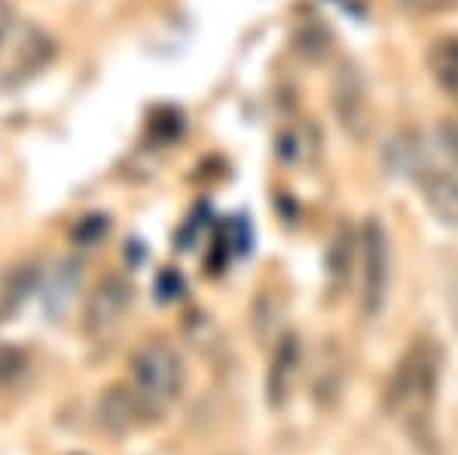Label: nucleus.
Segmentation results:
<instances>
[{
    "mask_svg": "<svg viewBox=\"0 0 458 455\" xmlns=\"http://www.w3.org/2000/svg\"><path fill=\"white\" fill-rule=\"evenodd\" d=\"M10 28H13V10L6 0H0V49H4L6 37H10Z\"/></svg>",
    "mask_w": 458,
    "mask_h": 455,
    "instance_id": "f3484780",
    "label": "nucleus"
},
{
    "mask_svg": "<svg viewBox=\"0 0 458 455\" xmlns=\"http://www.w3.org/2000/svg\"><path fill=\"white\" fill-rule=\"evenodd\" d=\"M425 205L440 223L458 226V174L449 172H431L422 181Z\"/></svg>",
    "mask_w": 458,
    "mask_h": 455,
    "instance_id": "6e6552de",
    "label": "nucleus"
},
{
    "mask_svg": "<svg viewBox=\"0 0 458 455\" xmlns=\"http://www.w3.org/2000/svg\"><path fill=\"white\" fill-rule=\"evenodd\" d=\"M293 40H297L300 55L306 58V62H312V64H321V62H327V58L334 55V34H330L327 25H324V21H318V19L300 21Z\"/></svg>",
    "mask_w": 458,
    "mask_h": 455,
    "instance_id": "9b49d317",
    "label": "nucleus"
},
{
    "mask_svg": "<svg viewBox=\"0 0 458 455\" xmlns=\"http://www.w3.org/2000/svg\"><path fill=\"white\" fill-rule=\"evenodd\" d=\"M16 49H19V55L13 58V64L6 68V73H10L13 80H21V77H28V73H34L40 64H47V58H49V40L40 31H34V28H28Z\"/></svg>",
    "mask_w": 458,
    "mask_h": 455,
    "instance_id": "f8f14e48",
    "label": "nucleus"
},
{
    "mask_svg": "<svg viewBox=\"0 0 458 455\" xmlns=\"http://www.w3.org/2000/svg\"><path fill=\"white\" fill-rule=\"evenodd\" d=\"M440 383V349L431 340H416L403 351L386 385V409L397 422H422L434 407Z\"/></svg>",
    "mask_w": 458,
    "mask_h": 455,
    "instance_id": "f257e3e1",
    "label": "nucleus"
},
{
    "mask_svg": "<svg viewBox=\"0 0 458 455\" xmlns=\"http://www.w3.org/2000/svg\"><path fill=\"white\" fill-rule=\"evenodd\" d=\"M446 309L458 330V257L446 266Z\"/></svg>",
    "mask_w": 458,
    "mask_h": 455,
    "instance_id": "2eb2a0df",
    "label": "nucleus"
},
{
    "mask_svg": "<svg viewBox=\"0 0 458 455\" xmlns=\"http://www.w3.org/2000/svg\"><path fill=\"white\" fill-rule=\"evenodd\" d=\"M297 370H300V342H297V336H284L282 346H278V351H276V358H272L269 376H266V388H269L272 407H282V403L287 400Z\"/></svg>",
    "mask_w": 458,
    "mask_h": 455,
    "instance_id": "1a4fd4ad",
    "label": "nucleus"
},
{
    "mask_svg": "<svg viewBox=\"0 0 458 455\" xmlns=\"http://www.w3.org/2000/svg\"><path fill=\"white\" fill-rule=\"evenodd\" d=\"M183 361L165 342H150L131 358V392L147 416H157L181 398Z\"/></svg>",
    "mask_w": 458,
    "mask_h": 455,
    "instance_id": "f03ea898",
    "label": "nucleus"
},
{
    "mask_svg": "<svg viewBox=\"0 0 458 455\" xmlns=\"http://www.w3.org/2000/svg\"><path fill=\"white\" fill-rule=\"evenodd\" d=\"M330 107H334L339 126L352 141H364L373 129V107L370 95H367L364 77L352 62H343L330 86Z\"/></svg>",
    "mask_w": 458,
    "mask_h": 455,
    "instance_id": "20e7f679",
    "label": "nucleus"
},
{
    "mask_svg": "<svg viewBox=\"0 0 458 455\" xmlns=\"http://www.w3.org/2000/svg\"><path fill=\"white\" fill-rule=\"evenodd\" d=\"M455 0H401L403 10L416 13V16H434V13H443L449 10Z\"/></svg>",
    "mask_w": 458,
    "mask_h": 455,
    "instance_id": "dca6fc26",
    "label": "nucleus"
},
{
    "mask_svg": "<svg viewBox=\"0 0 458 455\" xmlns=\"http://www.w3.org/2000/svg\"><path fill=\"white\" fill-rule=\"evenodd\" d=\"M25 373V355L16 349H0V385H10Z\"/></svg>",
    "mask_w": 458,
    "mask_h": 455,
    "instance_id": "4468645a",
    "label": "nucleus"
},
{
    "mask_svg": "<svg viewBox=\"0 0 458 455\" xmlns=\"http://www.w3.org/2000/svg\"><path fill=\"white\" fill-rule=\"evenodd\" d=\"M349 263H352V236L349 230H343L330 245V257H327V275L330 282H336V291L343 288L345 275H349Z\"/></svg>",
    "mask_w": 458,
    "mask_h": 455,
    "instance_id": "ddd939ff",
    "label": "nucleus"
},
{
    "mask_svg": "<svg viewBox=\"0 0 458 455\" xmlns=\"http://www.w3.org/2000/svg\"><path fill=\"white\" fill-rule=\"evenodd\" d=\"M428 71L443 92L458 95V34L437 37L428 49Z\"/></svg>",
    "mask_w": 458,
    "mask_h": 455,
    "instance_id": "9d476101",
    "label": "nucleus"
},
{
    "mask_svg": "<svg viewBox=\"0 0 458 455\" xmlns=\"http://www.w3.org/2000/svg\"><path fill=\"white\" fill-rule=\"evenodd\" d=\"M391 278V248L382 223L370 217L360 232V309L367 318H376L386 306Z\"/></svg>",
    "mask_w": 458,
    "mask_h": 455,
    "instance_id": "7ed1b4c3",
    "label": "nucleus"
},
{
    "mask_svg": "<svg viewBox=\"0 0 458 455\" xmlns=\"http://www.w3.org/2000/svg\"><path fill=\"white\" fill-rule=\"evenodd\" d=\"M386 165L394 174H403V178H416V181H425L428 174L434 172V168H431V150H428V144L419 135H410V131L397 135L394 141L386 147Z\"/></svg>",
    "mask_w": 458,
    "mask_h": 455,
    "instance_id": "0eeeda50",
    "label": "nucleus"
},
{
    "mask_svg": "<svg viewBox=\"0 0 458 455\" xmlns=\"http://www.w3.org/2000/svg\"><path fill=\"white\" fill-rule=\"evenodd\" d=\"M144 407L138 400V394L125 385H114L101 394L98 400V422L110 437H125L129 431H135L141 425Z\"/></svg>",
    "mask_w": 458,
    "mask_h": 455,
    "instance_id": "423d86ee",
    "label": "nucleus"
},
{
    "mask_svg": "<svg viewBox=\"0 0 458 455\" xmlns=\"http://www.w3.org/2000/svg\"><path fill=\"white\" fill-rule=\"evenodd\" d=\"M131 306V284L120 275H107L98 288L92 291L86 306V330L95 340H107Z\"/></svg>",
    "mask_w": 458,
    "mask_h": 455,
    "instance_id": "39448f33",
    "label": "nucleus"
}]
</instances>
